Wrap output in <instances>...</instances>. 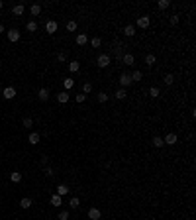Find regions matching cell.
Here are the masks:
<instances>
[{"label":"cell","instance_id":"obj_1","mask_svg":"<svg viewBox=\"0 0 196 220\" xmlns=\"http://www.w3.org/2000/svg\"><path fill=\"white\" fill-rule=\"evenodd\" d=\"M96 65L100 69H106L108 65H110V55H106V53H100L98 59H96Z\"/></svg>","mask_w":196,"mask_h":220},{"label":"cell","instance_id":"obj_2","mask_svg":"<svg viewBox=\"0 0 196 220\" xmlns=\"http://www.w3.org/2000/svg\"><path fill=\"white\" fill-rule=\"evenodd\" d=\"M118 81H120V86H122V89L130 86V85H131V77H130V73H122Z\"/></svg>","mask_w":196,"mask_h":220},{"label":"cell","instance_id":"obj_3","mask_svg":"<svg viewBox=\"0 0 196 220\" xmlns=\"http://www.w3.org/2000/svg\"><path fill=\"white\" fill-rule=\"evenodd\" d=\"M163 142L167 144V146H174V144L178 142V136L174 134V132H169V134H167L165 138H163Z\"/></svg>","mask_w":196,"mask_h":220},{"label":"cell","instance_id":"obj_4","mask_svg":"<svg viewBox=\"0 0 196 220\" xmlns=\"http://www.w3.org/2000/svg\"><path fill=\"white\" fill-rule=\"evenodd\" d=\"M149 24H151V18H149V16H139V18H137V28H141V30L149 28Z\"/></svg>","mask_w":196,"mask_h":220},{"label":"cell","instance_id":"obj_5","mask_svg":"<svg viewBox=\"0 0 196 220\" xmlns=\"http://www.w3.org/2000/svg\"><path fill=\"white\" fill-rule=\"evenodd\" d=\"M2 96L6 98V100H12V98L16 96V89L14 86H6V89L2 90Z\"/></svg>","mask_w":196,"mask_h":220},{"label":"cell","instance_id":"obj_6","mask_svg":"<svg viewBox=\"0 0 196 220\" xmlns=\"http://www.w3.org/2000/svg\"><path fill=\"white\" fill-rule=\"evenodd\" d=\"M124 49H126V45H124V43H118V45L114 47V57H116L118 61H122V57H124Z\"/></svg>","mask_w":196,"mask_h":220},{"label":"cell","instance_id":"obj_7","mask_svg":"<svg viewBox=\"0 0 196 220\" xmlns=\"http://www.w3.org/2000/svg\"><path fill=\"white\" fill-rule=\"evenodd\" d=\"M8 39H10L12 43H16V41H20V32L16 30V28H12V30H8Z\"/></svg>","mask_w":196,"mask_h":220},{"label":"cell","instance_id":"obj_8","mask_svg":"<svg viewBox=\"0 0 196 220\" xmlns=\"http://www.w3.org/2000/svg\"><path fill=\"white\" fill-rule=\"evenodd\" d=\"M57 28H59V26H57V22H55V20H49V22L45 24V32H47V34H55V32H57Z\"/></svg>","mask_w":196,"mask_h":220},{"label":"cell","instance_id":"obj_9","mask_svg":"<svg viewBox=\"0 0 196 220\" xmlns=\"http://www.w3.org/2000/svg\"><path fill=\"white\" fill-rule=\"evenodd\" d=\"M122 63H124V65H128V67H131V65L135 63V57H133L131 53H124V57H122Z\"/></svg>","mask_w":196,"mask_h":220},{"label":"cell","instance_id":"obj_10","mask_svg":"<svg viewBox=\"0 0 196 220\" xmlns=\"http://www.w3.org/2000/svg\"><path fill=\"white\" fill-rule=\"evenodd\" d=\"M39 140H41V134H37V132H32V134L28 136V142H30L32 146H37V144H39Z\"/></svg>","mask_w":196,"mask_h":220},{"label":"cell","instance_id":"obj_11","mask_svg":"<svg viewBox=\"0 0 196 220\" xmlns=\"http://www.w3.org/2000/svg\"><path fill=\"white\" fill-rule=\"evenodd\" d=\"M100 216H102L100 208H88V218L90 220H100Z\"/></svg>","mask_w":196,"mask_h":220},{"label":"cell","instance_id":"obj_12","mask_svg":"<svg viewBox=\"0 0 196 220\" xmlns=\"http://www.w3.org/2000/svg\"><path fill=\"white\" fill-rule=\"evenodd\" d=\"M124 36L126 37H133L135 36V26H133V24H128V26L124 28Z\"/></svg>","mask_w":196,"mask_h":220},{"label":"cell","instance_id":"obj_13","mask_svg":"<svg viewBox=\"0 0 196 220\" xmlns=\"http://www.w3.org/2000/svg\"><path fill=\"white\" fill-rule=\"evenodd\" d=\"M69 90H63V93H59V94H57V100H59L61 102V104H65V102H69Z\"/></svg>","mask_w":196,"mask_h":220},{"label":"cell","instance_id":"obj_14","mask_svg":"<svg viewBox=\"0 0 196 220\" xmlns=\"http://www.w3.org/2000/svg\"><path fill=\"white\" fill-rule=\"evenodd\" d=\"M37 98H39L41 102H45L49 98V89H39V93H37Z\"/></svg>","mask_w":196,"mask_h":220},{"label":"cell","instance_id":"obj_15","mask_svg":"<svg viewBox=\"0 0 196 220\" xmlns=\"http://www.w3.org/2000/svg\"><path fill=\"white\" fill-rule=\"evenodd\" d=\"M75 41H77V45H86V43H88V36H86V34H78Z\"/></svg>","mask_w":196,"mask_h":220},{"label":"cell","instance_id":"obj_16","mask_svg":"<svg viewBox=\"0 0 196 220\" xmlns=\"http://www.w3.org/2000/svg\"><path fill=\"white\" fill-rule=\"evenodd\" d=\"M24 10H26V6H24V4H16V6L12 8V14H14V16H22Z\"/></svg>","mask_w":196,"mask_h":220},{"label":"cell","instance_id":"obj_17","mask_svg":"<svg viewBox=\"0 0 196 220\" xmlns=\"http://www.w3.org/2000/svg\"><path fill=\"white\" fill-rule=\"evenodd\" d=\"M155 63H157V57L153 55V53H147V55H145V65H149V67H153Z\"/></svg>","mask_w":196,"mask_h":220},{"label":"cell","instance_id":"obj_18","mask_svg":"<svg viewBox=\"0 0 196 220\" xmlns=\"http://www.w3.org/2000/svg\"><path fill=\"white\" fill-rule=\"evenodd\" d=\"M51 205H53V206H57V208H59V206L63 205V197H59V195L55 193V195H53V197H51Z\"/></svg>","mask_w":196,"mask_h":220},{"label":"cell","instance_id":"obj_19","mask_svg":"<svg viewBox=\"0 0 196 220\" xmlns=\"http://www.w3.org/2000/svg\"><path fill=\"white\" fill-rule=\"evenodd\" d=\"M32 205H33V202H32V198H30V197H24L22 201H20V206H22L24 210H28V208H30Z\"/></svg>","mask_w":196,"mask_h":220},{"label":"cell","instance_id":"obj_20","mask_svg":"<svg viewBox=\"0 0 196 220\" xmlns=\"http://www.w3.org/2000/svg\"><path fill=\"white\" fill-rule=\"evenodd\" d=\"M10 181H12V183H22V173H20V171L10 173Z\"/></svg>","mask_w":196,"mask_h":220},{"label":"cell","instance_id":"obj_21","mask_svg":"<svg viewBox=\"0 0 196 220\" xmlns=\"http://www.w3.org/2000/svg\"><path fill=\"white\" fill-rule=\"evenodd\" d=\"M69 206L73 210H77L78 206H81V201H78V197H71V201H69Z\"/></svg>","mask_w":196,"mask_h":220},{"label":"cell","instance_id":"obj_22","mask_svg":"<svg viewBox=\"0 0 196 220\" xmlns=\"http://www.w3.org/2000/svg\"><path fill=\"white\" fill-rule=\"evenodd\" d=\"M69 187H67V185H59V187H57V195H59V197H65V195H69Z\"/></svg>","mask_w":196,"mask_h":220},{"label":"cell","instance_id":"obj_23","mask_svg":"<svg viewBox=\"0 0 196 220\" xmlns=\"http://www.w3.org/2000/svg\"><path fill=\"white\" fill-rule=\"evenodd\" d=\"M30 14L32 16H39L41 14V6H39V4H32V6H30Z\"/></svg>","mask_w":196,"mask_h":220},{"label":"cell","instance_id":"obj_24","mask_svg":"<svg viewBox=\"0 0 196 220\" xmlns=\"http://www.w3.org/2000/svg\"><path fill=\"white\" fill-rule=\"evenodd\" d=\"M78 69H81V63H78V61H71L69 63V71L71 73H77Z\"/></svg>","mask_w":196,"mask_h":220},{"label":"cell","instance_id":"obj_25","mask_svg":"<svg viewBox=\"0 0 196 220\" xmlns=\"http://www.w3.org/2000/svg\"><path fill=\"white\" fill-rule=\"evenodd\" d=\"M116 98H118V100H124V98L128 96V93H126V89H118L116 90V94H114Z\"/></svg>","mask_w":196,"mask_h":220},{"label":"cell","instance_id":"obj_26","mask_svg":"<svg viewBox=\"0 0 196 220\" xmlns=\"http://www.w3.org/2000/svg\"><path fill=\"white\" fill-rule=\"evenodd\" d=\"M130 77H131V83H133V81L137 83V81H141V79H143V73H141V71H133Z\"/></svg>","mask_w":196,"mask_h":220},{"label":"cell","instance_id":"obj_27","mask_svg":"<svg viewBox=\"0 0 196 220\" xmlns=\"http://www.w3.org/2000/svg\"><path fill=\"white\" fill-rule=\"evenodd\" d=\"M153 146H155V147H163V146H165L163 138H159V136H153Z\"/></svg>","mask_w":196,"mask_h":220},{"label":"cell","instance_id":"obj_28","mask_svg":"<svg viewBox=\"0 0 196 220\" xmlns=\"http://www.w3.org/2000/svg\"><path fill=\"white\" fill-rule=\"evenodd\" d=\"M67 32H77V22H75V20H69V22H67Z\"/></svg>","mask_w":196,"mask_h":220},{"label":"cell","instance_id":"obj_29","mask_svg":"<svg viewBox=\"0 0 196 220\" xmlns=\"http://www.w3.org/2000/svg\"><path fill=\"white\" fill-rule=\"evenodd\" d=\"M26 30H28V32H35V30H37V24L33 22V20H30V22L26 24Z\"/></svg>","mask_w":196,"mask_h":220},{"label":"cell","instance_id":"obj_30","mask_svg":"<svg viewBox=\"0 0 196 220\" xmlns=\"http://www.w3.org/2000/svg\"><path fill=\"white\" fill-rule=\"evenodd\" d=\"M157 6H159L161 10H167V8L171 6V2H169V0H159V2H157Z\"/></svg>","mask_w":196,"mask_h":220},{"label":"cell","instance_id":"obj_31","mask_svg":"<svg viewBox=\"0 0 196 220\" xmlns=\"http://www.w3.org/2000/svg\"><path fill=\"white\" fill-rule=\"evenodd\" d=\"M163 83H165V85L167 86H169V85H173V83H174V77H173V75H165V79H163Z\"/></svg>","mask_w":196,"mask_h":220},{"label":"cell","instance_id":"obj_32","mask_svg":"<svg viewBox=\"0 0 196 220\" xmlns=\"http://www.w3.org/2000/svg\"><path fill=\"white\" fill-rule=\"evenodd\" d=\"M63 86H65L67 90L73 89V86H75V81H73V79H65V81H63Z\"/></svg>","mask_w":196,"mask_h":220},{"label":"cell","instance_id":"obj_33","mask_svg":"<svg viewBox=\"0 0 196 220\" xmlns=\"http://www.w3.org/2000/svg\"><path fill=\"white\" fill-rule=\"evenodd\" d=\"M90 45H92V47H100V45H102V39H100L98 36L92 37V39H90Z\"/></svg>","mask_w":196,"mask_h":220},{"label":"cell","instance_id":"obj_34","mask_svg":"<svg viewBox=\"0 0 196 220\" xmlns=\"http://www.w3.org/2000/svg\"><path fill=\"white\" fill-rule=\"evenodd\" d=\"M90 90H92V83H88L86 81L85 85H82V94H86V93H90Z\"/></svg>","mask_w":196,"mask_h":220},{"label":"cell","instance_id":"obj_35","mask_svg":"<svg viewBox=\"0 0 196 220\" xmlns=\"http://www.w3.org/2000/svg\"><path fill=\"white\" fill-rule=\"evenodd\" d=\"M149 94H151L153 98H157L161 94V90H159V86H151V90H149Z\"/></svg>","mask_w":196,"mask_h":220},{"label":"cell","instance_id":"obj_36","mask_svg":"<svg viewBox=\"0 0 196 220\" xmlns=\"http://www.w3.org/2000/svg\"><path fill=\"white\" fill-rule=\"evenodd\" d=\"M96 98H98L100 104H104V102L108 100V94H106V93H98V96H96Z\"/></svg>","mask_w":196,"mask_h":220},{"label":"cell","instance_id":"obj_37","mask_svg":"<svg viewBox=\"0 0 196 220\" xmlns=\"http://www.w3.org/2000/svg\"><path fill=\"white\" fill-rule=\"evenodd\" d=\"M22 126H26L28 130H30V128L33 126V120H32V118H24V120H22Z\"/></svg>","mask_w":196,"mask_h":220},{"label":"cell","instance_id":"obj_38","mask_svg":"<svg viewBox=\"0 0 196 220\" xmlns=\"http://www.w3.org/2000/svg\"><path fill=\"white\" fill-rule=\"evenodd\" d=\"M75 100H77L78 104H82V102L86 100V94H75Z\"/></svg>","mask_w":196,"mask_h":220},{"label":"cell","instance_id":"obj_39","mask_svg":"<svg viewBox=\"0 0 196 220\" xmlns=\"http://www.w3.org/2000/svg\"><path fill=\"white\" fill-rule=\"evenodd\" d=\"M57 61H59V63H65L67 61V53H57Z\"/></svg>","mask_w":196,"mask_h":220},{"label":"cell","instance_id":"obj_40","mask_svg":"<svg viewBox=\"0 0 196 220\" xmlns=\"http://www.w3.org/2000/svg\"><path fill=\"white\" fill-rule=\"evenodd\" d=\"M43 173H45L47 177H53V175H55V171H53V167H45V169H43Z\"/></svg>","mask_w":196,"mask_h":220},{"label":"cell","instance_id":"obj_41","mask_svg":"<svg viewBox=\"0 0 196 220\" xmlns=\"http://www.w3.org/2000/svg\"><path fill=\"white\" fill-rule=\"evenodd\" d=\"M169 22H171V26H177V24H178V14L171 16V20H169Z\"/></svg>","mask_w":196,"mask_h":220},{"label":"cell","instance_id":"obj_42","mask_svg":"<svg viewBox=\"0 0 196 220\" xmlns=\"http://www.w3.org/2000/svg\"><path fill=\"white\" fill-rule=\"evenodd\" d=\"M59 220H69V212H67V210H61L59 212Z\"/></svg>","mask_w":196,"mask_h":220},{"label":"cell","instance_id":"obj_43","mask_svg":"<svg viewBox=\"0 0 196 220\" xmlns=\"http://www.w3.org/2000/svg\"><path fill=\"white\" fill-rule=\"evenodd\" d=\"M47 161H49V157H41V161H39V163H41V167H47Z\"/></svg>","mask_w":196,"mask_h":220},{"label":"cell","instance_id":"obj_44","mask_svg":"<svg viewBox=\"0 0 196 220\" xmlns=\"http://www.w3.org/2000/svg\"><path fill=\"white\" fill-rule=\"evenodd\" d=\"M2 8H4V2H2V0H0V10H2Z\"/></svg>","mask_w":196,"mask_h":220},{"label":"cell","instance_id":"obj_45","mask_svg":"<svg viewBox=\"0 0 196 220\" xmlns=\"http://www.w3.org/2000/svg\"><path fill=\"white\" fill-rule=\"evenodd\" d=\"M2 32H4V26H2V24H0V34H2Z\"/></svg>","mask_w":196,"mask_h":220}]
</instances>
